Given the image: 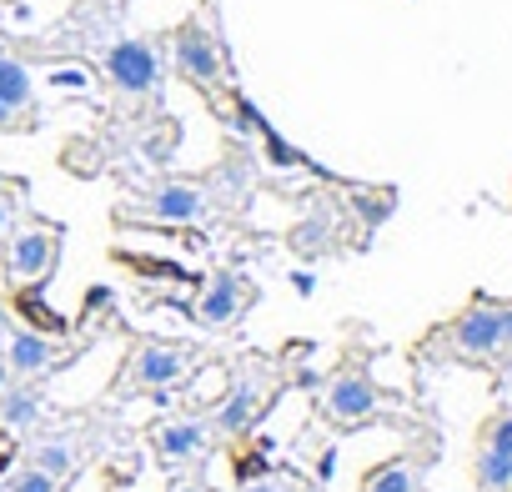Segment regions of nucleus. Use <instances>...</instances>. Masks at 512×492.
Segmentation results:
<instances>
[{"label":"nucleus","instance_id":"11","mask_svg":"<svg viewBox=\"0 0 512 492\" xmlns=\"http://www.w3.org/2000/svg\"><path fill=\"white\" fill-rule=\"evenodd\" d=\"M171 61H176V76L191 81V86H216L221 81V66H226L221 61V41L196 16L171 31Z\"/></svg>","mask_w":512,"mask_h":492},{"label":"nucleus","instance_id":"22","mask_svg":"<svg viewBox=\"0 0 512 492\" xmlns=\"http://www.w3.org/2000/svg\"><path fill=\"white\" fill-rule=\"evenodd\" d=\"M6 382H11V367H6V362H0V387H6Z\"/></svg>","mask_w":512,"mask_h":492},{"label":"nucleus","instance_id":"4","mask_svg":"<svg viewBox=\"0 0 512 492\" xmlns=\"http://www.w3.org/2000/svg\"><path fill=\"white\" fill-rule=\"evenodd\" d=\"M61 241H66V231L56 221H46V216L26 211L16 221V231L0 241V246H6V282H11V292H41L56 277Z\"/></svg>","mask_w":512,"mask_h":492},{"label":"nucleus","instance_id":"17","mask_svg":"<svg viewBox=\"0 0 512 492\" xmlns=\"http://www.w3.org/2000/svg\"><path fill=\"white\" fill-rule=\"evenodd\" d=\"M66 482L61 477H51V472H41V467H31L26 457L6 472V477H0V492H61Z\"/></svg>","mask_w":512,"mask_h":492},{"label":"nucleus","instance_id":"5","mask_svg":"<svg viewBox=\"0 0 512 492\" xmlns=\"http://www.w3.org/2000/svg\"><path fill=\"white\" fill-rule=\"evenodd\" d=\"M317 412H322V422H332L337 432H357V427H372V422L387 417V412H382V392H377V382H372V372H367L362 362H342V367L322 382Z\"/></svg>","mask_w":512,"mask_h":492},{"label":"nucleus","instance_id":"1","mask_svg":"<svg viewBox=\"0 0 512 492\" xmlns=\"http://www.w3.org/2000/svg\"><path fill=\"white\" fill-rule=\"evenodd\" d=\"M422 357L472 362V367H512V302L472 297L452 322H442L422 342Z\"/></svg>","mask_w":512,"mask_h":492},{"label":"nucleus","instance_id":"19","mask_svg":"<svg viewBox=\"0 0 512 492\" xmlns=\"http://www.w3.org/2000/svg\"><path fill=\"white\" fill-rule=\"evenodd\" d=\"M477 447H492V452H507V457H512V407H502V412H492V417L482 422Z\"/></svg>","mask_w":512,"mask_h":492},{"label":"nucleus","instance_id":"2","mask_svg":"<svg viewBox=\"0 0 512 492\" xmlns=\"http://www.w3.org/2000/svg\"><path fill=\"white\" fill-rule=\"evenodd\" d=\"M196 367V347L186 342H161V337H146L131 347L121 377L111 382L116 397H156V402H171V387H181Z\"/></svg>","mask_w":512,"mask_h":492},{"label":"nucleus","instance_id":"13","mask_svg":"<svg viewBox=\"0 0 512 492\" xmlns=\"http://www.w3.org/2000/svg\"><path fill=\"white\" fill-rule=\"evenodd\" d=\"M21 457L31 462V467H41V472H51V477H71V472H81V442L76 437H66V432H46V437H26L21 442Z\"/></svg>","mask_w":512,"mask_h":492},{"label":"nucleus","instance_id":"21","mask_svg":"<svg viewBox=\"0 0 512 492\" xmlns=\"http://www.w3.org/2000/svg\"><path fill=\"white\" fill-rule=\"evenodd\" d=\"M171 492H211V487H201L196 477H181V482H171Z\"/></svg>","mask_w":512,"mask_h":492},{"label":"nucleus","instance_id":"15","mask_svg":"<svg viewBox=\"0 0 512 492\" xmlns=\"http://www.w3.org/2000/svg\"><path fill=\"white\" fill-rule=\"evenodd\" d=\"M41 417H46L41 382H21V377H11L6 387H0V427H11V432H36Z\"/></svg>","mask_w":512,"mask_h":492},{"label":"nucleus","instance_id":"16","mask_svg":"<svg viewBox=\"0 0 512 492\" xmlns=\"http://www.w3.org/2000/svg\"><path fill=\"white\" fill-rule=\"evenodd\" d=\"M472 482H477V492H512V457L477 447L472 452Z\"/></svg>","mask_w":512,"mask_h":492},{"label":"nucleus","instance_id":"7","mask_svg":"<svg viewBox=\"0 0 512 492\" xmlns=\"http://www.w3.org/2000/svg\"><path fill=\"white\" fill-rule=\"evenodd\" d=\"M251 307H256V282H251L246 272H236V267H216V272L201 282L196 302H191V322H196L201 332H226V327H236Z\"/></svg>","mask_w":512,"mask_h":492},{"label":"nucleus","instance_id":"12","mask_svg":"<svg viewBox=\"0 0 512 492\" xmlns=\"http://www.w3.org/2000/svg\"><path fill=\"white\" fill-rule=\"evenodd\" d=\"M36 126H41V101H36L31 66L11 51H0V136L36 131Z\"/></svg>","mask_w":512,"mask_h":492},{"label":"nucleus","instance_id":"10","mask_svg":"<svg viewBox=\"0 0 512 492\" xmlns=\"http://www.w3.org/2000/svg\"><path fill=\"white\" fill-rule=\"evenodd\" d=\"M71 352H76L71 342H56L36 327H6V352H0V362H6L11 377H21V382H41L56 367H66Z\"/></svg>","mask_w":512,"mask_h":492},{"label":"nucleus","instance_id":"3","mask_svg":"<svg viewBox=\"0 0 512 492\" xmlns=\"http://www.w3.org/2000/svg\"><path fill=\"white\" fill-rule=\"evenodd\" d=\"M282 367H272V362H262V357H246L236 372H231V387H226V397L206 412L211 417V427H216V437H246L256 422L267 417V407H272V397L282 392V377H277Z\"/></svg>","mask_w":512,"mask_h":492},{"label":"nucleus","instance_id":"6","mask_svg":"<svg viewBox=\"0 0 512 492\" xmlns=\"http://www.w3.org/2000/svg\"><path fill=\"white\" fill-rule=\"evenodd\" d=\"M101 66L111 76V86L131 101H161V81H166V66H161V46L156 41H141V36H121L101 51Z\"/></svg>","mask_w":512,"mask_h":492},{"label":"nucleus","instance_id":"9","mask_svg":"<svg viewBox=\"0 0 512 492\" xmlns=\"http://www.w3.org/2000/svg\"><path fill=\"white\" fill-rule=\"evenodd\" d=\"M216 211V181H166L156 186L131 221H146V226H196Z\"/></svg>","mask_w":512,"mask_h":492},{"label":"nucleus","instance_id":"8","mask_svg":"<svg viewBox=\"0 0 512 492\" xmlns=\"http://www.w3.org/2000/svg\"><path fill=\"white\" fill-rule=\"evenodd\" d=\"M216 442H221V437H216V427H211L206 412H176V417H161V422L151 427V452H156V462L171 467V472H176V467H201Z\"/></svg>","mask_w":512,"mask_h":492},{"label":"nucleus","instance_id":"18","mask_svg":"<svg viewBox=\"0 0 512 492\" xmlns=\"http://www.w3.org/2000/svg\"><path fill=\"white\" fill-rule=\"evenodd\" d=\"M26 216V181L0 176V241L16 231V221Z\"/></svg>","mask_w":512,"mask_h":492},{"label":"nucleus","instance_id":"14","mask_svg":"<svg viewBox=\"0 0 512 492\" xmlns=\"http://www.w3.org/2000/svg\"><path fill=\"white\" fill-rule=\"evenodd\" d=\"M427 462H432V452H402V457H387V462H377L367 477H362V487L357 492H422V472H427Z\"/></svg>","mask_w":512,"mask_h":492},{"label":"nucleus","instance_id":"20","mask_svg":"<svg viewBox=\"0 0 512 492\" xmlns=\"http://www.w3.org/2000/svg\"><path fill=\"white\" fill-rule=\"evenodd\" d=\"M241 492H307V482H297L287 472H267V477H251Z\"/></svg>","mask_w":512,"mask_h":492}]
</instances>
